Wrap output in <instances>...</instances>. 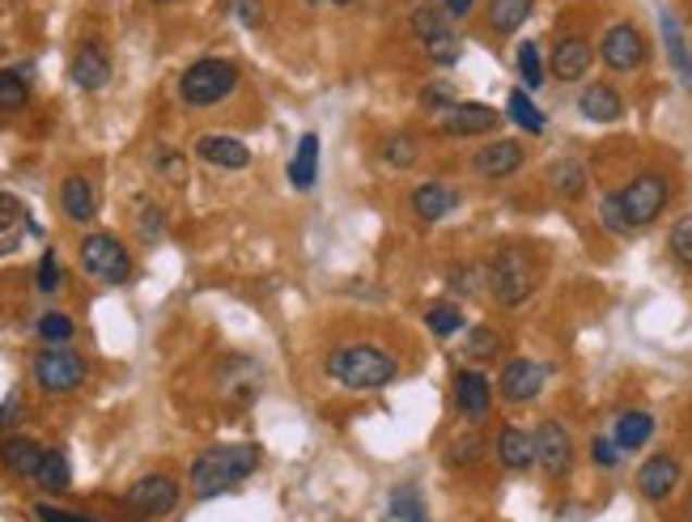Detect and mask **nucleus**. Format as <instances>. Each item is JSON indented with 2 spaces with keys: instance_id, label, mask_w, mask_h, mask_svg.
Here are the masks:
<instances>
[{
  "instance_id": "obj_1",
  "label": "nucleus",
  "mask_w": 692,
  "mask_h": 522,
  "mask_svg": "<svg viewBox=\"0 0 692 522\" xmlns=\"http://www.w3.org/2000/svg\"><path fill=\"white\" fill-rule=\"evenodd\" d=\"M328 378L345 391H383L399 378V361L383 345H341L323 361Z\"/></svg>"
},
{
  "instance_id": "obj_2",
  "label": "nucleus",
  "mask_w": 692,
  "mask_h": 522,
  "mask_svg": "<svg viewBox=\"0 0 692 522\" xmlns=\"http://www.w3.org/2000/svg\"><path fill=\"white\" fill-rule=\"evenodd\" d=\"M256 468H260V446H247V442L213 446V450H205V455L191 463V493H196V497L230 493L234 484L256 476Z\"/></svg>"
},
{
  "instance_id": "obj_3",
  "label": "nucleus",
  "mask_w": 692,
  "mask_h": 522,
  "mask_svg": "<svg viewBox=\"0 0 692 522\" xmlns=\"http://www.w3.org/2000/svg\"><path fill=\"white\" fill-rule=\"evenodd\" d=\"M535 285H540V263L522 247H506V251H497L493 260L484 263V289L493 294V302L506 306V310L531 302Z\"/></svg>"
},
{
  "instance_id": "obj_4",
  "label": "nucleus",
  "mask_w": 692,
  "mask_h": 522,
  "mask_svg": "<svg viewBox=\"0 0 692 522\" xmlns=\"http://www.w3.org/2000/svg\"><path fill=\"white\" fill-rule=\"evenodd\" d=\"M611 196H616V209H620V217H625L629 234H633V229H646V225L663 217V209L671 204V178L658 171H642Z\"/></svg>"
},
{
  "instance_id": "obj_5",
  "label": "nucleus",
  "mask_w": 692,
  "mask_h": 522,
  "mask_svg": "<svg viewBox=\"0 0 692 522\" xmlns=\"http://www.w3.org/2000/svg\"><path fill=\"white\" fill-rule=\"evenodd\" d=\"M238 86H243V77L230 60H196L178 77V98H183V107L205 111V107H221L225 98H234Z\"/></svg>"
},
{
  "instance_id": "obj_6",
  "label": "nucleus",
  "mask_w": 692,
  "mask_h": 522,
  "mask_svg": "<svg viewBox=\"0 0 692 522\" xmlns=\"http://www.w3.org/2000/svg\"><path fill=\"white\" fill-rule=\"evenodd\" d=\"M82 272L98 285H128L132 281V256L115 234H86L77 247Z\"/></svg>"
},
{
  "instance_id": "obj_7",
  "label": "nucleus",
  "mask_w": 692,
  "mask_h": 522,
  "mask_svg": "<svg viewBox=\"0 0 692 522\" xmlns=\"http://www.w3.org/2000/svg\"><path fill=\"white\" fill-rule=\"evenodd\" d=\"M35 387L44 395H73L82 383H86L89 365L82 352H73V348L64 345H47L39 357H35Z\"/></svg>"
},
{
  "instance_id": "obj_8",
  "label": "nucleus",
  "mask_w": 692,
  "mask_h": 522,
  "mask_svg": "<svg viewBox=\"0 0 692 522\" xmlns=\"http://www.w3.org/2000/svg\"><path fill=\"white\" fill-rule=\"evenodd\" d=\"M650 44L646 35L633 26V22H616L607 26L604 39H600V60H604L611 73H638L646 64Z\"/></svg>"
},
{
  "instance_id": "obj_9",
  "label": "nucleus",
  "mask_w": 692,
  "mask_h": 522,
  "mask_svg": "<svg viewBox=\"0 0 692 522\" xmlns=\"http://www.w3.org/2000/svg\"><path fill=\"white\" fill-rule=\"evenodd\" d=\"M535 468L548 480H565L573 472V442L557 417L540 421V430H535Z\"/></svg>"
},
{
  "instance_id": "obj_10",
  "label": "nucleus",
  "mask_w": 692,
  "mask_h": 522,
  "mask_svg": "<svg viewBox=\"0 0 692 522\" xmlns=\"http://www.w3.org/2000/svg\"><path fill=\"white\" fill-rule=\"evenodd\" d=\"M124 506H128L136 519H166L174 506H178V484H174L171 476H162V472L140 476L128 493H124Z\"/></svg>"
},
{
  "instance_id": "obj_11",
  "label": "nucleus",
  "mask_w": 692,
  "mask_h": 522,
  "mask_svg": "<svg viewBox=\"0 0 692 522\" xmlns=\"http://www.w3.org/2000/svg\"><path fill=\"white\" fill-rule=\"evenodd\" d=\"M544 383H548V370L535 361V357H510L506 365H502V374H497V395L506 399V403H531L535 395L544 391Z\"/></svg>"
},
{
  "instance_id": "obj_12",
  "label": "nucleus",
  "mask_w": 692,
  "mask_h": 522,
  "mask_svg": "<svg viewBox=\"0 0 692 522\" xmlns=\"http://www.w3.org/2000/svg\"><path fill=\"white\" fill-rule=\"evenodd\" d=\"M459 204H464V191L450 187V183H442V178L417 183L412 196H408V209H412V217L421 221V225H437L442 217H450Z\"/></svg>"
},
{
  "instance_id": "obj_13",
  "label": "nucleus",
  "mask_w": 692,
  "mask_h": 522,
  "mask_svg": "<svg viewBox=\"0 0 692 522\" xmlns=\"http://www.w3.org/2000/svg\"><path fill=\"white\" fill-rule=\"evenodd\" d=\"M502 115L484 102H455L446 115H437V132L442 136H455V140H468V136H489L497 132Z\"/></svg>"
},
{
  "instance_id": "obj_14",
  "label": "nucleus",
  "mask_w": 692,
  "mask_h": 522,
  "mask_svg": "<svg viewBox=\"0 0 692 522\" xmlns=\"http://www.w3.org/2000/svg\"><path fill=\"white\" fill-rule=\"evenodd\" d=\"M522 162H527V145L522 140H489V145H480L477 153H472V171L480 178H489V183L519 174Z\"/></svg>"
},
{
  "instance_id": "obj_15",
  "label": "nucleus",
  "mask_w": 692,
  "mask_h": 522,
  "mask_svg": "<svg viewBox=\"0 0 692 522\" xmlns=\"http://www.w3.org/2000/svg\"><path fill=\"white\" fill-rule=\"evenodd\" d=\"M680 480H684L680 459L663 450V455H650L646 463L638 468V493H642L646 501H667V497L680 488Z\"/></svg>"
},
{
  "instance_id": "obj_16",
  "label": "nucleus",
  "mask_w": 692,
  "mask_h": 522,
  "mask_svg": "<svg viewBox=\"0 0 692 522\" xmlns=\"http://www.w3.org/2000/svg\"><path fill=\"white\" fill-rule=\"evenodd\" d=\"M591 64H595V47L586 44L582 35H561V39L553 44L548 73H553L557 82H582V77L591 73Z\"/></svg>"
},
{
  "instance_id": "obj_17",
  "label": "nucleus",
  "mask_w": 692,
  "mask_h": 522,
  "mask_svg": "<svg viewBox=\"0 0 692 522\" xmlns=\"http://www.w3.org/2000/svg\"><path fill=\"white\" fill-rule=\"evenodd\" d=\"M69 77H73V86L86 89V94H98V89L111 86V55H107V47L102 44H82L73 51V64H69Z\"/></svg>"
},
{
  "instance_id": "obj_18",
  "label": "nucleus",
  "mask_w": 692,
  "mask_h": 522,
  "mask_svg": "<svg viewBox=\"0 0 692 522\" xmlns=\"http://www.w3.org/2000/svg\"><path fill=\"white\" fill-rule=\"evenodd\" d=\"M191 153H196L205 166H217V171H247V166H251V149H247L238 136H225V132L200 136Z\"/></svg>"
},
{
  "instance_id": "obj_19",
  "label": "nucleus",
  "mask_w": 692,
  "mask_h": 522,
  "mask_svg": "<svg viewBox=\"0 0 692 522\" xmlns=\"http://www.w3.org/2000/svg\"><path fill=\"white\" fill-rule=\"evenodd\" d=\"M450 391H455V408L464 421H484L493 412V383L480 370H459Z\"/></svg>"
},
{
  "instance_id": "obj_20",
  "label": "nucleus",
  "mask_w": 692,
  "mask_h": 522,
  "mask_svg": "<svg viewBox=\"0 0 692 522\" xmlns=\"http://www.w3.org/2000/svg\"><path fill=\"white\" fill-rule=\"evenodd\" d=\"M578 115L591 124H616V120H625V98L611 82H591L578 94Z\"/></svg>"
},
{
  "instance_id": "obj_21",
  "label": "nucleus",
  "mask_w": 692,
  "mask_h": 522,
  "mask_svg": "<svg viewBox=\"0 0 692 522\" xmlns=\"http://www.w3.org/2000/svg\"><path fill=\"white\" fill-rule=\"evenodd\" d=\"M263 387V370L251 357H234L221 365V395L234 399V403H251Z\"/></svg>"
},
{
  "instance_id": "obj_22",
  "label": "nucleus",
  "mask_w": 692,
  "mask_h": 522,
  "mask_svg": "<svg viewBox=\"0 0 692 522\" xmlns=\"http://www.w3.org/2000/svg\"><path fill=\"white\" fill-rule=\"evenodd\" d=\"M60 209H64V217L73 225H89L98 217V191H94V183L86 174H69L60 183Z\"/></svg>"
},
{
  "instance_id": "obj_23",
  "label": "nucleus",
  "mask_w": 692,
  "mask_h": 522,
  "mask_svg": "<svg viewBox=\"0 0 692 522\" xmlns=\"http://www.w3.org/2000/svg\"><path fill=\"white\" fill-rule=\"evenodd\" d=\"M497 463L506 472H531L535 468V434H527L519 425H506L497 434Z\"/></svg>"
},
{
  "instance_id": "obj_24",
  "label": "nucleus",
  "mask_w": 692,
  "mask_h": 522,
  "mask_svg": "<svg viewBox=\"0 0 692 522\" xmlns=\"http://www.w3.org/2000/svg\"><path fill=\"white\" fill-rule=\"evenodd\" d=\"M44 446L35 442V437H4L0 442V468L4 472H13V476H30L35 480V472H39V463H44Z\"/></svg>"
},
{
  "instance_id": "obj_25",
  "label": "nucleus",
  "mask_w": 692,
  "mask_h": 522,
  "mask_svg": "<svg viewBox=\"0 0 692 522\" xmlns=\"http://www.w3.org/2000/svg\"><path fill=\"white\" fill-rule=\"evenodd\" d=\"M531 9H535V0H489L484 22H489V30L497 39H506V35L522 30V22L531 17Z\"/></svg>"
},
{
  "instance_id": "obj_26",
  "label": "nucleus",
  "mask_w": 692,
  "mask_h": 522,
  "mask_svg": "<svg viewBox=\"0 0 692 522\" xmlns=\"http://www.w3.org/2000/svg\"><path fill=\"white\" fill-rule=\"evenodd\" d=\"M408 26H412V35H417L421 44H430L437 35L455 30V22L446 17V4H442V0H417L412 13H408Z\"/></svg>"
},
{
  "instance_id": "obj_27",
  "label": "nucleus",
  "mask_w": 692,
  "mask_h": 522,
  "mask_svg": "<svg viewBox=\"0 0 692 522\" xmlns=\"http://www.w3.org/2000/svg\"><path fill=\"white\" fill-rule=\"evenodd\" d=\"M548 187H553L561 200H582L586 187H591V174H586V166H582L578 158H561V162L548 166Z\"/></svg>"
},
{
  "instance_id": "obj_28",
  "label": "nucleus",
  "mask_w": 692,
  "mask_h": 522,
  "mask_svg": "<svg viewBox=\"0 0 692 522\" xmlns=\"http://www.w3.org/2000/svg\"><path fill=\"white\" fill-rule=\"evenodd\" d=\"M650 437H654V417L642 412V408L620 412V417H616V425H611V442H616L620 450H642Z\"/></svg>"
},
{
  "instance_id": "obj_29",
  "label": "nucleus",
  "mask_w": 692,
  "mask_h": 522,
  "mask_svg": "<svg viewBox=\"0 0 692 522\" xmlns=\"http://www.w3.org/2000/svg\"><path fill=\"white\" fill-rule=\"evenodd\" d=\"M319 178V132H302L298 149H294V162H289V183L298 191H310Z\"/></svg>"
},
{
  "instance_id": "obj_30",
  "label": "nucleus",
  "mask_w": 692,
  "mask_h": 522,
  "mask_svg": "<svg viewBox=\"0 0 692 522\" xmlns=\"http://www.w3.org/2000/svg\"><path fill=\"white\" fill-rule=\"evenodd\" d=\"M506 352V336L497 332V327H489V323H472L468 332H464V357L468 361H497Z\"/></svg>"
},
{
  "instance_id": "obj_31",
  "label": "nucleus",
  "mask_w": 692,
  "mask_h": 522,
  "mask_svg": "<svg viewBox=\"0 0 692 522\" xmlns=\"http://www.w3.org/2000/svg\"><path fill=\"white\" fill-rule=\"evenodd\" d=\"M506 120L519 124L522 132H531V136H544V128H548V115L531 102L527 89H510V98H506Z\"/></svg>"
},
{
  "instance_id": "obj_32",
  "label": "nucleus",
  "mask_w": 692,
  "mask_h": 522,
  "mask_svg": "<svg viewBox=\"0 0 692 522\" xmlns=\"http://www.w3.org/2000/svg\"><path fill=\"white\" fill-rule=\"evenodd\" d=\"M663 44H667V55H671L680 82L692 89V51H689L684 30H680V22H676V13H663Z\"/></svg>"
},
{
  "instance_id": "obj_33",
  "label": "nucleus",
  "mask_w": 692,
  "mask_h": 522,
  "mask_svg": "<svg viewBox=\"0 0 692 522\" xmlns=\"http://www.w3.org/2000/svg\"><path fill=\"white\" fill-rule=\"evenodd\" d=\"M383 162L391 171H412L421 162V140L412 132H395V136L383 140Z\"/></svg>"
},
{
  "instance_id": "obj_34",
  "label": "nucleus",
  "mask_w": 692,
  "mask_h": 522,
  "mask_svg": "<svg viewBox=\"0 0 692 522\" xmlns=\"http://www.w3.org/2000/svg\"><path fill=\"white\" fill-rule=\"evenodd\" d=\"M30 102V77L22 69H0V115H13Z\"/></svg>"
},
{
  "instance_id": "obj_35",
  "label": "nucleus",
  "mask_w": 692,
  "mask_h": 522,
  "mask_svg": "<svg viewBox=\"0 0 692 522\" xmlns=\"http://www.w3.org/2000/svg\"><path fill=\"white\" fill-rule=\"evenodd\" d=\"M425 323H430V332L437 336V340H450V336H459L464 332V310L455 302H433L430 310H425Z\"/></svg>"
},
{
  "instance_id": "obj_36",
  "label": "nucleus",
  "mask_w": 692,
  "mask_h": 522,
  "mask_svg": "<svg viewBox=\"0 0 692 522\" xmlns=\"http://www.w3.org/2000/svg\"><path fill=\"white\" fill-rule=\"evenodd\" d=\"M35 480H39V488H44V493H64V488H69V480H73L69 459H64L60 450H47L44 463H39V472H35Z\"/></svg>"
},
{
  "instance_id": "obj_37",
  "label": "nucleus",
  "mask_w": 692,
  "mask_h": 522,
  "mask_svg": "<svg viewBox=\"0 0 692 522\" xmlns=\"http://www.w3.org/2000/svg\"><path fill=\"white\" fill-rule=\"evenodd\" d=\"M515 64H519V77H522V86H527V89L544 86V51H540V44H535V39L519 44Z\"/></svg>"
},
{
  "instance_id": "obj_38",
  "label": "nucleus",
  "mask_w": 692,
  "mask_h": 522,
  "mask_svg": "<svg viewBox=\"0 0 692 522\" xmlns=\"http://www.w3.org/2000/svg\"><path fill=\"white\" fill-rule=\"evenodd\" d=\"M480 459H484V437L472 434V430L446 446V463H450V468H477Z\"/></svg>"
},
{
  "instance_id": "obj_39",
  "label": "nucleus",
  "mask_w": 692,
  "mask_h": 522,
  "mask_svg": "<svg viewBox=\"0 0 692 522\" xmlns=\"http://www.w3.org/2000/svg\"><path fill=\"white\" fill-rule=\"evenodd\" d=\"M425 47V55H430V64H437V69H450V64H459L464 60V39L455 35V30H446V35H437V39H430Z\"/></svg>"
},
{
  "instance_id": "obj_40",
  "label": "nucleus",
  "mask_w": 692,
  "mask_h": 522,
  "mask_svg": "<svg viewBox=\"0 0 692 522\" xmlns=\"http://www.w3.org/2000/svg\"><path fill=\"white\" fill-rule=\"evenodd\" d=\"M446 285H450V294L472 298L477 289H484V263H455V268L446 272Z\"/></svg>"
},
{
  "instance_id": "obj_41",
  "label": "nucleus",
  "mask_w": 692,
  "mask_h": 522,
  "mask_svg": "<svg viewBox=\"0 0 692 522\" xmlns=\"http://www.w3.org/2000/svg\"><path fill=\"white\" fill-rule=\"evenodd\" d=\"M35 332L44 336L47 345H69L73 340V319L64 314V310H47V314H39V323H35Z\"/></svg>"
},
{
  "instance_id": "obj_42",
  "label": "nucleus",
  "mask_w": 692,
  "mask_h": 522,
  "mask_svg": "<svg viewBox=\"0 0 692 522\" xmlns=\"http://www.w3.org/2000/svg\"><path fill=\"white\" fill-rule=\"evenodd\" d=\"M391 519L395 522H430L421 497H417V488H395V497H391Z\"/></svg>"
},
{
  "instance_id": "obj_43",
  "label": "nucleus",
  "mask_w": 692,
  "mask_h": 522,
  "mask_svg": "<svg viewBox=\"0 0 692 522\" xmlns=\"http://www.w3.org/2000/svg\"><path fill=\"white\" fill-rule=\"evenodd\" d=\"M667 251L680 268H692V217H680L667 234Z\"/></svg>"
},
{
  "instance_id": "obj_44",
  "label": "nucleus",
  "mask_w": 692,
  "mask_h": 522,
  "mask_svg": "<svg viewBox=\"0 0 692 522\" xmlns=\"http://www.w3.org/2000/svg\"><path fill=\"white\" fill-rule=\"evenodd\" d=\"M417 102H421V111H430V115H446L459 98H455V86H450V82H430V86L421 89Z\"/></svg>"
},
{
  "instance_id": "obj_45",
  "label": "nucleus",
  "mask_w": 692,
  "mask_h": 522,
  "mask_svg": "<svg viewBox=\"0 0 692 522\" xmlns=\"http://www.w3.org/2000/svg\"><path fill=\"white\" fill-rule=\"evenodd\" d=\"M35 285H39V294H60V285H64V268H60V260H55V251H44L39 272H35Z\"/></svg>"
},
{
  "instance_id": "obj_46",
  "label": "nucleus",
  "mask_w": 692,
  "mask_h": 522,
  "mask_svg": "<svg viewBox=\"0 0 692 522\" xmlns=\"http://www.w3.org/2000/svg\"><path fill=\"white\" fill-rule=\"evenodd\" d=\"M136 229H140V238H145V243H158V238L166 234V213H162L158 204H140Z\"/></svg>"
},
{
  "instance_id": "obj_47",
  "label": "nucleus",
  "mask_w": 692,
  "mask_h": 522,
  "mask_svg": "<svg viewBox=\"0 0 692 522\" xmlns=\"http://www.w3.org/2000/svg\"><path fill=\"white\" fill-rule=\"evenodd\" d=\"M153 171L162 174V178H171V183H183L187 178V162H183L178 149H158L153 153Z\"/></svg>"
},
{
  "instance_id": "obj_48",
  "label": "nucleus",
  "mask_w": 692,
  "mask_h": 522,
  "mask_svg": "<svg viewBox=\"0 0 692 522\" xmlns=\"http://www.w3.org/2000/svg\"><path fill=\"white\" fill-rule=\"evenodd\" d=\"M620 455H625V450H620L611 437H595V442H591V463H595V468H604V472L620 468Z\"/></svg>"
},
{
  "instance_id": "obj_49",
  "label": "nucleus",
  "mask_w": 692,
  "mask_h": 522,
  "mask_svg": "<svg viewBox=\"0 0 692 522\" xmlns=\"http://www.w3.org/2000/svg\"><path fill=\"white\" fill-rule=\"evenodd\" d=\"M17 221H26V204L17 200V196H9V191H0V234H9Z\"/></svg>"
},
{
  "instance_id": "obj_50",
  "label": "nucleus",
  "mask_w": 692,
  "mask_h": 522,
  "mask_svg": "<svg viewBox=\"0 0 692 522\" xmlns=\"http://www.w3.org/2000/svg\"><path fill=\"white\" fill-rule=\"evenodd\" d=\"M230 9H234V17H238L247 30L263 26V4H260V0H230Z\"/></svg>"
},
{
  "instance_id": "obj_51",
  "label": "nucleus",
  "mask_w": 692,
  "mask_h": 522,
  "mask_svg": "<svg viewBox=\"0 0 692 522\" xmlns=\"http://www.w3.org/2000/svg\"><path fill=\"white\" fill-rule=\"evenodd\" d=\"M35 519H39V522H98V519H86V514L55 510V506H47V501H39V506H35Z\"/></svg>"
},
{
  "instance_id": "obj_52",
  "label": "nucleus",
  "mask_w": 692,
  "mask_h": 522,
  "mask_svg": "<svg viewBox=\"0 0 692 522\" xmlns=\"http://www.w3.org/2000/svg\"><path fill=\"white\" fill-rule=\"evenodd\" d=\"M22 412H26V403H22V395L13 391L4 403H0V430H13V421H17Z\"/></svg>"
},
{
  "instance_id": "obj_53",
  "label": "nucleus",
  "mask_w": 692,
  "mask_h": 522,
  "mask_svg": "<svg viewBox=\"0 0 692 522\" xmlns=\"http://www.w3.org/2000/svg\"><path fill=\"white\" fill-rule=\"evenodd\" d=\"M442 4H446V17H450V22H459V17H468V13H472V4H477V0H442Z\"/></svg>"
},
{
  "instance_id": "obj_54",
  "label": "nucleus",
  "mask_w": 692,
  "mask_h": 522,
  "mask_svg": "<svg viewBox=\"0 0 692 522\" xmlns=\"http://www.w3.org/2000/svg\"><path fill=\"white\" fill-rule=\"evenodd\" d=\"M328 4H332V9H353L357 0H328Z\"/></svg>"
},
{
  "instance_id": "obj_55",
  "label": "nucleus",
  "mask_w": 692,
  "mask_h": 522,
  "mask_svg": "<svg viewBox=\"0 0 692 522\" xmlns=\"http://www.w3.org/2000/svg\"><path fill=\"white\" fill-rule=\"evenodd\" d=\"M158 4H174V0H158Z\"/></svg>"
},
{
  "instance_id": "obj_56",
  "label": "nucleus",
  "mask_w": 692,
  "mask_h": 522,
  "mask_svg": "<svg viewBox=\"0 0 692 522\" xmlns=\"http://www.w3.org/2000/svg\"><path fill=\"white\" fill-rule=\"evenodd\" d=\"M306 4H319V0H306Z\"/></svg>"
},
{
  "instance_id": "obj_57",
  "label": "nucleus",
  "mask_w": 692,
  "mask_h": 522,
  "mask_svg": "<svg viewBox=\"0 0 692 522\" xmlns=\"http://www.w3.org/2000/svg\"><path fill=\"white\" fill-rule=\"evenodd\" d=\"M689 522H692V510H689Z\"/></svg>"
}]
</instances>
